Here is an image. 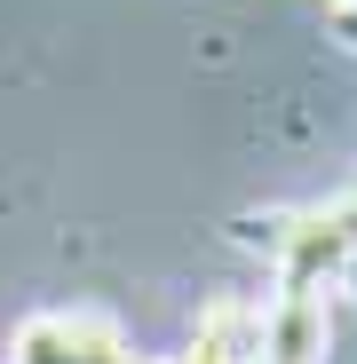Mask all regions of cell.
<instances>
[{"label":"cell","mask_w":357,"mask_h":364,"mask_svg":"<svg viewBox=\"0 0 357 364\" xmlns=\"http://www.w3.org/2000/svg\"><path fill=\"white\" fill-rule=\"evenodd\" d=\"M326 24H333V40L357 55V0H349V9H326Z\"/></svg>","instance_id":"obj_5"},{"label":"cell","mask_w":357,"mask_h":364,"mask_svg":"<svg viewBox=\"0 0 357 364\" xmlns=\"http://www.w3.org/2000/svg\"><path fill=\"white\" fill-rule=\"evenodd\" d=\"M254 356H262V301L214 293L207 309H199V325H191V341H183L175 364H254Z\"/></svg>","instance_id":"obj_3"},{"label":"cell","mask_w":357,"mask_h":364,"mask_svg":"<svg viewBox=\"0 0 357 364\" xmlns=\"http://www.w3.org/2000/svg\"><path fill=\"white\" fill-rule=\"evenodd\" d=\"M286 230H294V206H270V214H230V246H238V254H262V262L278 269Z\"/></svg>","instance_id":"obj_4"},{"label":"cell","mask_w":357,"mask_h":364,"mask_svg":"<svg viewBox=\"0 0 357 364\" xmlns=\"http://www.w3.org/2000/svg\"><path fill=\"white\" fill-rule=\"evenodd\" d=\"M9 364H143L111 309H32L9 333Z\"/></svg>","instance_id":"obj_1"},{"label":"cell","mask_w":357,"mask_h":364,"mask_svg":"<svg viewBox=\"0 0 357 364\" xmlns=\"http://www.w3.org/2000/svg\"><path fill=\"white\" fill-rule=\"evenodd\" d=\"M349 198H357V191H349Z\"/></svg>","instance_id":"obj_7"},{"label":"cell","mask_w":357,"mask_h":364,"mask_svg":"<svg viewBox=\"0 0 357 364\" xmlns=\"http://www.w3.org/2000/svg\"><path fill=\"white\" fill-rule=\"evenodd\" d=\"M326 9H349V0H326Z\"/></svg>","instance_id":"obj_6"},{"label":"cell","mask_w":357,"mask_h":364,"mask_svg":"<svg viewBox=\"0 0 357 364\" xmlns=\"http://www.w3.org/2000/svg\"><path fill=\"white\" fill-rule=\"evenodd\" d=\"M333 317H326V293H294L278 285L262 301V364H326Z\"/></svg>","instance_id":"obj_2"}]
</instances>
